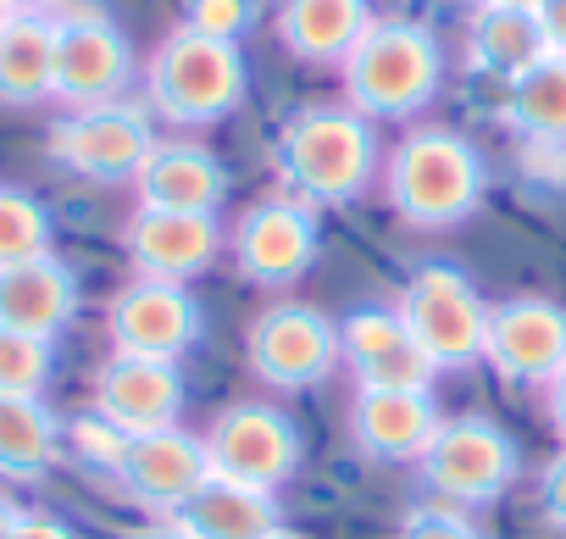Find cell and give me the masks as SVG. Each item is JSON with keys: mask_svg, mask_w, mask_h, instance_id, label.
<instances>
[{"mask_svg": "<svg viewBox=\"0 0 566 539\" xmlns=\"http://www.w3.org/2000/svg\"><path fill=\"white\" fill-rule=\"evenodd\" d=\"M483 362L511 384H555L566 373V312L549 301H505L489 312Z\"/></svg>", "mask_w": 566, "mask_h": 539, "instance_id": "4fadbf2b", "label": "cell"}, {"mask_svg": "<svg viewBox=\"0 0 566 539\" xmlns=\"http://www.w3.org/2000/svg\"><path fill=\"white\" fill-rule=\"evenodd\" d=\"M400 539H478V528H472L461 511H444V506H417V511H406Z\"/></svg>", "mask_w": 566, "mask_h": 539, "instance_id": "4dcf8cb0", "label": "cell"}, {"mask_svg": "<svg viewBox=\"0 0 566 539\" xmlns=\"http://www.w3.org/2000/svg\"><path fill=\"white\" fill-rule=\"evenodd\" d=\"M206 462H211L217 478L272 495L277 484H290L295 467H301V428H295L290 412L261 406V401L228 406L211 423V434H206Z\"/></svg>", "mask_w": 566, "mask_h": 539, "instance_id": "8992f818", "label": "cell"}, {"mask_svg": "<svg viewBox=\"0 0 566 539\" xmlns=\"http://www.w3.org/2000/svg\"><path fill=\"white\" fill-rule=\"evenodd\" d=\"M549 423H555V428L566 434V373H560V379L549 384Z\"/></svg>", "mask_w": 566, "mask_h": 539, "instance_id": "e575fe53", "label": "cell"}, {"mask_svg": "<svg viewBox=\"0 0 566 539\" xmlns=\"http://www.w3.org/2000/svg\"><path fill=\"white\" fill-rule=\"evenodd\" d=\"M533 18H538V34H544V45H549L555 56H566V0H538V7H533Z\"/></svg>", "mask_w": 566, "mask_h": 539, "instance_id": "d6a6232c", "label": "cell"}, {"mask_svg": "<svg viewBox=\"0 0 566 539\" xmlns=\"http://www.w3.org/2000/svg\"><path fill=\"white\" fill-rule=\"evenodd\" d=\"M272 539H301V533H290V528H283V533H272Z\"/></svg>", "mask_w": 566, "mask_h": 539, "instance_id": "ab89813d", "label": "cell"}, {"mask_svg": "<svg viewBox=\"0 0 566 539\" xmlns=\"http://www.w3.org/2000/svg\"><path fill=\"white\" fill-rule=\"evenodd\" d=\"M395 312L411 329V340L428 351L433 367H467V362L483 356L489 307L478 301V290L467 284V273H455V267L433 261L422 273H411Z\"/></svg>", "mask_w": 566, "mask_h": 539, "instance_id": "5b68a950", "label": "cell"}, {"mask_svg": "<svg viewBox=\"0 0 566 539\" xmlns=\"http://www.w3.org/2000/svg\"><path fill=\"white\" fill-rule=\"evenodd\" d=\"M95 412L106 423H117L123 434H156V428H178L184 412V379L172 362H150V356H112L95 379Z\"/></svg>", "mask_w": 566, "mask_h": 539, "instance_id": "e0dca14e", "label": "cell"}, {"mask_svg": "<svg viewBox=\"0 0 566 539\" xmlns=\"http://www.w3.org/2000/svg\"><path fill=\"white\" fill-rule=\"evenodd\" d=\"M483 200V162L450 128H417L389 156V206L411 228H450Z\"/></svg>", "mask_w": 566, "mask_h": 539, "instance_id": "3957f363", "label": "cell"}, {"mask_svg": "<svg viewBox=\"0 0 566 539\" xmlns=\"http://www.w3.org/2000/svg\"><path fill=\"white\" fill-rule=\"evenodd\" d=\"M56 373V351L40 334L0 329V395H40Z\"/></svg>", "mask_w": 566, "mask_h": 539, "instance_id": "83f0119b", "label": "cell"}, {"mask_svg": "<svg viewBox=\"0 0 566 539\" xmlns=\"http://www.w3.org/2000/svg\"><path fill=\"white\" fill-rule=\"evenodd\" d=\"M134 189L150 211H217L228 195V173L200 145H156L134 173Z\"/></svg>", "mask_w": 566, "mask_h": 539, "instance_id": "44dd1931", "label": "cell"}, {"mask_svg": "<svg viewBox=\"0 0 566 539\" xmlns=\"http://www.w3.org/2000/svg\"><path fill=\"white\" fill-rule=\"evenodd\" d=\"M350 434L373 462H422L439 434L428 390H361L350 406Z\"/></svg>", "mask_w": 566, "mask_h": 539, "instance_id": "ac0fdd59", "label": "cell"}, {"mask_svg": "<svg viewBox=\"0 0 566 539\" xmlns=\"http://www.w3.org/2000/svg\"><path fill=\"white\" fill-rule=\"evenodd\" d=\"M167 528L178 539H272V533H283V511L266 489H244V484H228L211 473L167 517Z\"/></svg>", "mask_w": 566, "mask_h": 539, "instance_id": "ffe728a7", "label": "cell"}, {"mask_svg": "<svg viewBox=\"0 0 566 539\" xmlns=\"http://www.w3.org/2000/svg\"><path fill=\"white\" fill-rule=\"evenodd\" d=\"M62 0H7V12H34V18H51Z\"/></svg>", "mask_w": 566, "mask_h": 539, "instance_id": "d590c367", "label": "cell"}, {"mask_svg": "<svg viewBox=\"0 0 566 539\" xmlns=\"http://www.w3.org/2000/svg\"><path fill=\"white\" fill-rule=\"evenodd\" d=\"M56 95V18L12 12L0 29V101L40 106Z\"/></svg>", "mask_w": 566, "mask_h": 539, "instance_id": "603a6c76", "label": "cell"}, {"mask_svg": "<svg viewBox=\"0 0 566 539\" xmlns=\"http://www.w3.org/2000/svg\"><path fill=\"white\" fill-rule=\"evenodd\" d=\"M422 478L450 500H494L516 478V445L489 417H450L422 450Z\"/></svg>", "mask_w": 566, "mask_h": 539, "instance_id": "9c48e42d", "label": "cell"}, {"mask_svg": "<svg viewBox=\"0 0 566 539\" xmlns=\"http://www.w3.org/2000/svg\"><path fill=\"white\" fill-rule=\"evenodd\" d=\"M112 345L123 356H150V362H178L195 340H200V307L184 284H156V279H134L128 290H117L112 312H106Z\"/></svg>", "mask_w": 566, "mask_h": 539, "instance_id": "8fae6325", "label": "cell"}, {"mask_svg": "<svg viewBox=\"0 0 566 539\" xmlns=\"http://www.w3.org/2000/svg\"><path fill=\"white\" fill-rule=\"evenodd\" d=\"M439 79H444L439 40L406 18L373 23L356 40V51L345 56V95H350V112H361L367 123L422 112L433 101Z\"/></svg>", "mask_w": 566, "mask_h": 539, "instance_id": "7a4b0ae2", "label": "cell"}, {"mask_svg": "<svg viewBox=\"0 0 566 539\" xmlns=\"http://www.w3.org/2000/svg\"><path fill=\"white\" fill-rule=\"evenodd\" d=\"M211 478V462H206V439L184 434V428H156V434H134L128 439V456L117 467V484L150 506V511H178L200 484Z\"/></svg>", "mask_w": 566, "mask_h": 539, "instance_id": "2e32d148", "label": "cell"}, {"mask_svg": "<svg viewBox=\"0 0 566 539\" xmlns=\"http://www.w3.org/2000/svg\"><path fill=\"white\" fill-rule=\"evenodd\" d=\"M505 123L527 139H544V145H566V56H544L533 62L522 79H511V95H505Z\"/></svg>", "mask_w": 566, "mask_h": 539, "instance_id": "484cf974", "label": "cell"}, {"mask_svg": "<svg viewBox=\"0 0 566 539\" xmlns=\"http://www.w3.org/2000/svg\"><path fill=\"white\" fill-rule=\"evenodd\" d=\"M367 29V0H283L277 7V40L301 62H345Z\"/></svg>", "mask_w": 566, "mask_h": 539, "instance_id": "7402d4cb", "label": "cell"}, {"mask_svg": "<svg viewBox=\"0 0 566 539\" xmlns=\"http://www.w3.org/2000/svg\"><path fill=\"white\" fill-rule=\"evenodd\" d=\"M7 18H12V12H7V0H0V29H7Z\"/></svg>", "mask_w": 566, "mask_h": 539, "instance_id": "f35d334b", "label": "cell"}, {"mask_svg": "<svg viewBox=\"0 0 566 539\" xmlns=\"http://www.w3.org/2000/svg\"><path fill=\"white\" fill-rule=\"evenodd\" d=\"M123 245H128V261H134L139 279L189 284L195 273H206L217 261L222 234H217L211 211H150V206H139Z\"/></svg>", "mask_w": 566, "mask_h": 539, "instance_id": "5bb4252c", "label": "cell"}, {"mask_svg": "<svg viewBox=\"0 0 566 539\" xmlns=\"http://www.w3.org/2000/svg\"><path fill=\"white\" fill-rule=\"evenodd\" d=\"M128 79H134V51L106 12L73 7L56 18V101H67L73 112L106 106L128 90Z\"/></svg>", "mask_w": 566, "mask_h": 539, "instance_id": "52a82bcc", "label": "cell"}, {"mask_svg": "<svg viewBox=\"0 0 566 539\" xmlns=\"http://www.w3.org/2000/svg\"><path fill=\"white\" fill-rule=\"evenodd\" d=\"M45 250H51V211L34 195L0 184V267L34 261Z\"/></svg>", "mask_w": 566, "mask_h": 539, "instance_id": "4316f807", "label": "cell"}, {"mask_svg": "<svg viewBox=\"0 0 566 539\" xmlns=\"http://www.w3.org/2000/svg\"><path fill=\"white\" fill-rule=\"evenodd\" d=\"M339 362L356 373L361 390H428L439 373L428 351L411 340V329L400 323V312H378V307H361L345 318Z\"/></svg>", "mask_w": 566, "mask_h": 539, "instance_id": "9a60e30c", "label": "cell"}, {"mask_svg": "<svg viewBox=\"0 0 566 539\" xmlns=\"http://www.w3.org/2000/svg\"><path fill=\"white\" fill-rule=\"evenodd\" d=\"M317 256V222L306 211V200H261L239 217L233 234V261L239 273L261 290H283L295 284Z\"/></svg>", "mask_w": 566, "mask_h": 539, "instance_id": "7c38bea8", "label": "cell"}, {"mask_svg": "<svg viewBox=\"0 0 566 539\" xmlns=\"http://www.w3.org/2000/svg\"><path fill=\"white\" fill-rule=\"evenodd\" d=\"M73 312H78V279L51 250L34 256V261L0 267V329L56 340L73 323Z\"/></svg>", "mask_w": 566, "mask_h": 539, "instance_id": "d6986e66", "label": "cell"}, {"mask_svg": "<svg viewBox=\"0 0 566 539\" xmlns=\"http://www.w3.org/2000/svg\"><path fill=\"white\" fill-rule=\"evenodd\" d=\"M467 51H472V68H483V73H494L505 84L549 56V45L538 34V18L527 7H500V0H483V7H478Z\"/></svg>", "mask_w": 566, "mask_h": 539, "instance_id": "cb8c5ba5", "label": "cell"}, {"mask_svg": "<svg viewBox=\"0 0 566 539\" xmlns=\"http://www.w3.org/2000/svg\"><path fill=\"white\" fill-rule=\"evenodd\" d=\"M250 367L272 390H312L339 367V329L312 307H272L250 329Z\"/></svg>", "mask_w": 566, "mask_h": 539, "instance_id": "30bf717a", "label": "cell"}, {"mask_svg": "<svg viewBox=\"0 0 566 539\" xmlns=\"http://www.w3.org/2000/svg\"><path fill=\"white\" fill-rule=\"evenodd\" d=\"M255 23V0H184V29L206 40L239 45V34Z\"/></svg>", "mask_w": 566, "mask_h": 539, "instance_id": "f546056e", "label": "cell"}, {"mask_svg": "<svg viewBox=\"0 0 566 539\" xmlns=\"http://www.w3.org/2000/svg\"><path fill=\"white\" fill-rule=\"evenodd\" d=\"M18 517H23V506H12L7 495H0V539H12V528H18Z\"/></svg>", "mask_w": 566, "mask_h": 539, "instance_id": "8d00e7d4", "label": "cell"}, {"mask_svg": "<svg viewBox=\"0 0 566 539\" xmlns=\"http://www.w3.org/2000/svg\"><path fill=\"white\" fill-rule=\"evenodd\" d=\"M12 539H78V533L62 517H51V511H23L18 528H12Z\"/></svg>", "mask_w": 566, "mask_h": 539, "instance_id": "836d02e7", "label": "cell"}, {"mask_svg": "<svg viewBox=\"0 0 566 539\" xmlns=\"http://www.w3.org/2000/svg\"><path fill=\"white\" fill-rule=\"evenodd\" d=\"M277 173L312 206H345L378 173V134L350 106H306L277 134Z\"/></svg>", "mask_w": 566, "mask_h": 539, "instance_id": "6da1fadb", "label": "cell"}, {"mask_svg": "<svg viewBox=\"0 0 566 539\" xmlns=\"http://www.w3.org/2000/svg\"><path fill=\"white\" fill-rule=\"evenodd\" d=\"M244 84H250V73H244L239 45L206 40V34H189V29H172L161 40V51L150 56V79H145L150 106L167 123H184V128L228 117L244 101Z\"/></svg>", "mask_w": 566, "mask_h": 539, "instance_id": "277c9868", "label": "cell"}, {"mask_svg": "<svg viewBox=\"0 0 566 539\" xmlns=\"http://www.w3.org/2000/svg\"><path fill=\"white\" fill-rule=\"evenodd\" d=\"M538 500H544V517H549L555 528H566V450L549 456V467H544V478H538Z\"/></svg>", "mask_w": 566, "mask_h": 539, "instance_id": "1f68e13d", "label": "cell"}, {"mask_svg": "<svg viewBox=\"0 0 566 539\" xmlns=\"http://www.w3.org/2000/svg\"><path fill=\"white\" fill-rule=\"evenodd\" d=\"M500 7H527V12H533V7H538V0H500Z\"/></svg>", "mask_w": 566, "mask_h": 539, "instance_id": "74e56055", "label": "cell"}, {"mask_svg": "<svg viewBox=\"0 0 566 539\" xmlns=\"http://www.w3.org/2000/svg\"><path fill=\"white\" fill-rule=\"evenodd\" d=\"M62 439H73V450H78L95 473H112V478H117V467H123V456H128V439H134V434H123L117 423H106L101 412H90V417H73Z\"/></svg>", "mask_w": 566, "mask_h": 539, "instance_id": "f1b7e54d", "label": "cell"}, {"mask_svg": "<svg viewBox=\"0 0 566 539\" xmlns=\"http://www.w3.org/2000/svg\"><path fill=\"white\" fill-rule=\"evenodd\" d=\"M150 151H156L150 117L139 106H123V101L84 106V112H73L51 128V162H62L67 173L95 178V184L134 178Z\"/></svg>", "mask_w": 566, "mask_h": 539, "instance_id": "ba28073f", "label": "cell"}, {"mask_svg": "<svg viewBox=\"0 0 566 539\" xmlns=\"http://www.w3.org/2000/svg\"><path fill=\"white\" fill-rule=\"evenodd\" d=\"M62 450V423L40 395H0V478H40Z\"/></svg>", "mask_w": 566, "mask_h": 539, "instance_id": "d4e9b609", "label": "cell"}]
</instances>
